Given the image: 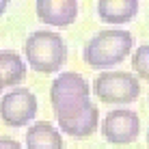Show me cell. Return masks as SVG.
Listing matches in <instances>:
<instances>
[{"mask_svg":"<svg viewBox=\"0 0 149 149\" xmlns=\"http://www.w3.org/2000/svg\"><path fill=\"white\" fill-rule=\"evenodd\" d=\"M134 48V37L130 30L123 28H108L100 30L95 37H91L84 45V63L93 69H106L112 65H119L130 56Z\"/></svg>","mask_w":149,"mask_h":149,"instance_id":"1","label":"cell"},{"mask_svg":"<svg viewBox=\"0 0 149 149\" xmlns=\"http://www.w3.org/2000/svg\"><path fill=\"white\" fill-rule=\"evenodd\" d=\"M24 56L30 67L39 74H56L67 61V45L54 30H35L24 43Z\"/></svg>","mask_w":149,"mask_h":149,"instance_id":"2","label":"cell"},{"mask_svg":"<svg viewBox=\"0 0 149 149\" xmlns=\"http://www.w3.org/2000/svg\"><path fill=\"white\" fill-rule=\"evenodd\" d=\"M50 102L54 115H65L91 102V86L89 82L76 71H65L54 78L50 86Z\"/></svg>","mask_w":149,"mask_h":149,"instance_id":"3","label":"cell"},{"mask_svg":"<svg viewBox=\"0 0 149 149\" xmlns=\"http://www.w3.org/2000/svg\"><path fill=\"white\" fill-rule=\"evenodd\" d=\"M93 91L104 104H130L141 95V82L130 71H104L95 78Z\"/></svg>","mask_w":149,"mask_h":149,"instance_id":"4","label":"cell"},{"mask_svg":"<svg viewBox=\"0 0 149 149\" xmlns=\"http://www.w3.org/2000/svg\"><path fill=\"white\" fill-rule=\"evenodd\" d=\"M37 115V97L24 86H15L0 100V119L9 127H24Z\"/></svg>","mask_w":149,"mask_h":149,"instance_id":"5","label":"cell"},{"mask_svg":"<svg viewBox=\"0 0 149 149\" xmlns=\"http://www.w3.org/2000/svg\"><path fill=\"white\" fill-rule=\"evenodd\" d=\"M141 132V119L134 110L119 108L106 115L104 123H102V134L112 145H127L134 143Z\"/></svg>","mask_w":149,"mask_h":149,"instance_id":"6","label":"cell"},{"mask_svg":"<svg viewBox=\"0 0 149 149\" xmlns=\"http://www.w3.org/2000/svg\"><path fill=\"white\" fill-rule=\"evenodd\" d=\"M61 132L74 136V138H89L93 132L97 130V123H100V110L93 102L80 106V108L65 112V115H56Z\"/></svg>","mask_w":149,"mask_h":149,"instance_id":"7","label":"cell"},{"mask_svg":"<svg viewBox=\"0 0 149 149\" xmlns=\"http://www.w3.org/2000/svg\"><path fill=\"white\" fill-rule=\"evenodd\" d=\"M37 17L48 26H71L78 17L76 0H37Z\"/></svg>","mask_w":149,"mask_h":149,"instance_id":"8","label":"cell"},{"mask_svg":"<svg viewBox=\"0 0 149 149\" xmlns=\"http://www.w3.org/2000/svg\"><path fill=\"white\" fill-rule=\"evenodd\" d=\"M136 13H138L136 0H100L97 2V15H100V19L106 24H112V26L127 24Z\"/></svg>","mask_w":149,"mask_h":149,"instance_id":"9","label":"cell"},{"mask_svg":"<svg viewBox=\"0 0 149 149\" xmlns=\"http://www.w3.org/2000/svg\"><path fill=\"white\" fill-rule=\"evenodd\" d=\"M63 136L50 121H37L26 130V149H63Z\"/></svg>","mask_w":149,"mask_h":149,"instance_id":"10","label":"cell"},{"mask_svg":"<svg viewBox=\"0 0 149 149\" xmlns=\"http://www.w3.org/2000/svg\"><path fill=\"white\" fill-rule=\"evenodd\" d=\"M26 78V63L13 50H0V84L15 86Z\"/></svg>","mask_w":149,"mask_h":149,"instance_id":"11","label":"cell"},{"mask_svg":"<svg viewBox=\"0 0 149 149\" xmlns=\"http://www.w3.org/2000/svg\"><path fill=\"white\" fill-rule=\"evenodd\" d=\"M132 69L136 71L138 78L149 80V43L138 45L132 54Z\"/></svg>","mask_w":149,"mask_h":149,"instance_id":"12","label":"cell"},{"mask_svg":"<svg viewBox=\"0 0 149 149\" xmlns=\"http://www.w3.org/2000/svg\"><path fill=\"white\" fill-rule=\"evenodd\" d=\"M0 149H22L15 138H7V136H0Z\"/></svg>","mask_w":149,"mask_h":149,"instance_id":"13","label":"cell"},{"mask_svg":"<svg viewBox=\"0 0 149 149\" xmlns=\"http://www.w3.org/2000/svg\"><path fill=\"white\" fill-rule=\"evenodd\" d=\"M7 9H9V0H0V15L7 11Z\"/></svg>","mask_w":149,"mask_h":149,"instance_id":"14","label":"cell"},{"mask_svg":"<svg viewBox=\"0 0 149 149\" xmlns=\"http://www.w3.org/2000/svg\"><path fill=\"white\" fill-rule=\"evenodd\" d=\"M147 147H149V132H147Z\"/></svg>","mask_w":149,"mask_h":149,"instance_id":"15","label":"cell"},{"mask_svg":"<svg viewBox=\"0 0 149 149\" xmlns=\"http://www.w3.org/2000/svg\"><path fill=\"white\" fill-rule=\"evenodd\" d=\"M0 91H2V84H0Z\"/></svg>","mask_w":149,"mask_h":149,"instance_id":"16","label":"cell"}]
</instances>
